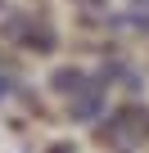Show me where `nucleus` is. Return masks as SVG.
Instances as JSON below:
<instances>
[{
  "mask_svg": "<svg viewBox=\"0 0 149 153\" xmlns=\"http://www.w3.org/2000/svg\"><path fill=\"white\" fill-rule=\"evenodd\" d=\"M131 5H140V9H149V0H131Z\"/></svg>",
  "mask_w": 149,
  "mask_h": 153,
  "instance_id": "nucleus-6",
  "label": "nucleus"
},
{
  "mask_svg": "<svg viewBox=\"0 0 149 153\" xmlns=\"http://www.w3.org/2000/svg\"><path fill=\"white\" fill-rule=\"evenodd\" d=\"M100 81H104V76H91L86 68H59V72L50 76V90H54V95H68V99H72V95H82V90L100 86Z\"/></svg>",
  "mask_w": 149,
  "mask_h": 153,
  "instance_id": "nucleus-3",
  "label": "nucleus"
},
{
  "mask_svg": "<svg viewBox=\"0 0 149 153\" xmlns=\"http://www.w3.org/2000/svg\"><path fill=\"white\" fill-rule=\"evenodd\" d=\"M104 140H131V144L149 140V108L145 104H118V117L109 122Z\"/></svg>",
  "mask_w": 149,
  "mask_h": 153,
  "instance_id": "nucleus-2",
  "label": "nucleus"
},
{
  "mask_svg": "<svg viewBox=\"0 0 149 153\" xmlns=\"http://www.w3.org/2000/svg\"><path fill=\"white\" fill-rule=\"evenodd\" d=\"M68 104H72L68 113L77 117V122H95V117L104 113V81H100V86H91V90H82V95H72Z\"/></svg>",
  "mask_w": 149,
  "mask_h": 153,
  "instance_id": "nucleus-4",
  "label": "nucleus"
},
{
  "mask_svg": "<svg viewBox=\"0 0 149 153\" xmlns=\"http://www.w3.org/2000/svg\"><path fill=\"white\" fill-rule=\"evenodd\" d=\"M77 5H86V9H100V5H104V0H77Z\"/></svg>",
  "mask_w": 149,
  "mask_h": 153,
  "instance_id": "nucleus-5",
  "label": "nucleus"
},
{
  "mask_svg": "<svg viewBox=\"0 0 149 153\" xmlns=\"http://www.w3.org/2000/svg\"><path fill=\"white\" fill-rule=\"evenodd\" d=\"M0 36L14 41V45H23V50H32V54H50V50L59 45L54 27H50L45 18H36V14H5Z\"/></svg>",
  "mask_w": 149,
  "mask_h": 153,
  "instance_id": "nucleus-1",
  "label": "nucleus"
}]
</instances>
